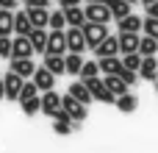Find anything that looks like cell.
I'll return each mask as SVG.
<instances>
[{
    "label": "cell",
    "mask_w": 158,
    "mask_h": 153,
    "mask_svg": "<svg viewBox=\"0 0 158 153\" xmlns=\"http://www.w3.org/2000/svg\"><path fill=\"white\" fill-rule=\"evenodd\" d=\"M44 67H47L56 78H61V75L67 72V67H64V56H44Z\"/></svg>",
    "instance_id": "cell-24"
},
{
    "label": "cell",
    "mask_w": 158,
    "mask_h": 153,
    "mask_svg": "<svg viewBox=\"0 0 158 153\" xmlns=\"http://www.w3.org/2000/svg\"><path fill=\"white\" fill-rule=\"evenodd\" d=\"M22 84H25V78H19L17 72H6L3 75V86H6V100H17L19 98V89H22Z\"/></svg>",
    "instance_id": "cell-8"
},
{
    "label": "cell",
    "mask_w": 158,
    "mask_h": 153,
    "mask_svg": "<svg viewBox=\"0 0 158 153\" xmlns=\"http://www.w3.org/2000/svg\"><path fill=\"white\" fill-rule=\"evenodd\" d=\"M28 39H31L33 53H44L47 50V28H31Z\"/></svg>",
    "instance_id": "cell-15"
},
{
    "label": "cell",
    "mask_w": 158,
    "mask_h": 153,
    "mask_svg": "<svg viewBox=\"0 0 158 153\" xmlns=\"http://www.w3.org/2000/svg\"><path fill=\"white\" fill-rule=\"evenodd\" d=\"M67 95H72V98H75L78 103H83V106H89V103H92V92L86 89V84H83V81H75V84L67 89Z\"/></svg>",
    "instance_id": "cell-19"
},
{
    "label": "cell",
    "mask_w": 158,
    "mask_h": 153,
    "mask_svg": "<svg viewBox=\"0 0 158 153\" xmlns=\"http://www.w3.org/2000/svg\"><path fill=\"white\" fill-rule=\"evenodd\" d=\"M61 11H64V20H67L69 28H81V25L86 22V17H83V6H69V8H61Z\"/></svg>",
    "instance_id": "cell-18"
},
{
    "label": "cell",
    "mask_w": 158,
    "mask_h": 153,
    "mask_svg": "<svg viewBox=\"0 0 158 153\" xmlns=\"http://www.w3.org/2000/svg\"><path fill=\"white\" fill-rule=\"evenodd\" d=\"M119 22V33H142V17L139 14H128V17H122V20H117Z\"/></svg>",
    "instance_id": "cell-14"
},
{
    "label": "cell",
    "mask_w": 158,
    "mask_h": 153,
    "mask_svg": "<svg viewBox=\"0 0 158 153\" xmlns=\"http://www.w3.org/2000/svg\"><path fill=\"white\" fill-rule=\"evenodd\" d=\"M25 14H28L33 28H47V22H50V11L47 8H28L25 6Z\"/></svg>",
    "instance_id": "cell-17"
},
{
    "label": "cell",
    "mask_w": 158,
    "mask_h": 153,
    "mask_svg": "<svg viewBox=\"0 0 158 153\" xmlns=\"http://www.w3.org/2000/svg\"><path fill=\"white\" fill-rule=\"evenodd\" d=\"M125 3H131V6H133V3H139V0H125Z\"/></svg>",
    "instance_id": "cell-45"
},
{
    "label": "cell",
    "mask_w": 158,
    "mask_h": 153,
    "mask_svg": "<svg viewBox=\"0 0 158 153\" xmlns=\"http://www.w3.org/2000/svg\"><path fill=\"white\" fill-rule=\"evenodd\" d=\"M117 39H119V56H128V53H136L139 50L142 33H117Z\"/></svg>",
    "instance_id": "cell-12"
},
{
    "label": "cell",
    "mask_w": 158,
    "mask_h": 153,
    "mask_svg": "<svg viewBox=\"0 0 158 153\" xmlns=\"http://www.w3.org/2000/svg\"><path fill=\"white\" fill-rule=\"evenodd\" d=\"M136 53H139V56H156V53H158V42L153 39V36H142Z\"/></svg>",
    "instance_id": "cell-28"
},
{
    "label": "cell",
    "mask_w": 158,
    "mask_h": 153,
    "mask_svg": "<svg viewBox=\"0 0 158 153\" xmlns=\"http://www.w3.org/2000/svg\"><path fill=\"white\" fill-rule=\"evenodd\" d=\"M89 92H92V100H97V103H117V98L108 92V86H106L103 81H100L97 86H92Z\"/></svg>",
    "instance_id": "cell-23"
},
{
    "label": "cell",
    "mask_w": 158,
    "mask_h": 153,
    "mask_svg": "<svg viewBox=\"0 0 158 153\" xmlns=\"http://www.w3.org/2000/svg\"><path fill=\"white\" fill-rule=\"evenodd\" d=\"M31 81L36 84V89H39V92H50V89L56 86V75H53L44 64H42V67H36V72L31 75Z\"/></svg>",
    "instance_id": "cell-5"
},
{
    "label": "cell",
    "mask_w": 158,
    "mask_h": 153,
    "mask_svg": "<svg viewBox=\"0 0 158 153\" xmlns=\"http://www.w3.org/2000/svg\"><path fill=\"white\" fill-rule=\"evenodd\" d=\"M0 100H6V86H3V75H0Z\"/></svg>",
    "instance_id": "cell-42"
},
{
    "label": "cell",
    "mask_w": 158,
    "mask_h": 153,
    "mask_svg": "<svg viewBox=\"0 0 158 153\" xmlns=\"http://www.w3.org/2000/svg\"><path fill=\"white\" fill-rule=\"evenodd\" d=\"M147 17H156V20H158V0L147 6Z\"/></svg>",
    "instance_id": "cell-39"
},
{
    "label": "cell",
    "mask_w": 158,
    "mask_h": 153,
    "mask_svg": "<svg viewBox=\"0 0 158 153\" xmlns=\"http://www.w3.org/2000/svg\"><path fill=\"white\" fill-rule=\"evenodd\" d=\"M50 3H53V0H25L28 8H47Z\"/></svg>",
    "instance_id": "cell-38"
},
{
    "label": "cell",
    "mask_w": 158,
    "mask_h": 153,
    "mask_svg": "<svg viewBox=\"0 0 158 153\" xmlns=\"http://www.w3.org/2000/svg\"><path fill=\"white\" fill-rule=\"evenodd\" d=\"M86 3H108V0H86Z\"/></svg>",
    "instance_id": "cell-44"
},
{
    "label": "cell",
    "mask_w": 158,
    "mask_h": 153,
    "mask_svg": "<svg viewBox=\"0 0 158 153\" xmlns=\"http://www.w3.org/2000/svg\"><path fill=\"white\" fill-rule=\"evenodd\" d=\"M64 31H47V50H44V56H64L67 53V36H64Z\"/></svg>",
    "instance_id": "cell-3"
},
{
    "label": "cell",
    "mask_w": 158,
    "mask_h": 153,
    "mask_svg": "<svg viewBox=\"0 0 158 153\" xmlns=\"http://www.w3.org/2000/svg\"><path fill=\"white\" fill-rule=\"evenodd\" d=\"M122 67L139 72V67H142V56H139V53H128V56H122Z\"/></svg>",
    "instance_id": "cell-31"
},
{
    "label": "cell",
    "mask_w": 158,
    "mask_h": 153,
    "mask_svg": "<svg viewBox=\"0 0 158 153\" xmlns=\"http://www.w3.org/2000/svg\"><path fill=\"white\" fill-rule=\"evenodd\" d=\"M156 81L158 78V56H142V67H139V81Z\"/></svg>",
    "instance_id": "cell-10"
},
{
    "label": "cell",
    "mask_w": 158,
    "mask_h": 153,
    "mask_svg": "<svg viewBox=\"0 0 158 153\" xmlns=\"http://www.w3.org/2000/svg\"><path fill=\"white\" fill-rule=\"evenodd\" d=\"M117 75H119V78H122V81H125L128 86H133V84L139 81V72H133V70H125V67H122V70H119Z\"/></svg>",
    "instance_id": "cell-36"
},
{
    "label": "cell",
    "mask_w": 158,
    "mask_h": 153,
    "mask_svg": "<svg viewBox=\"0 0 158 153\" xmlns=\"http://www.w3.org/2000/svg\"><path fill=\"white\" fill-rule=\"evenodd\" d=\"M83 17H86V22H100V25H108L114 20L108 3H86L83 6Z\"/></svg>",
    "instance_id": "cell-1"
},
{
    "label": "cell",
    "mask_w": 158,
    "mask_h": 153,
    "mask_svg": "<svg viewBox=\"0 0 158 153\" xmlns=\"http://www.w3.org/2000/svg\"><path fill=\"white\" fill-rule=\"evenodd\" d=\"M67 28V20H64V11H50V22H47V31H64Z\"/></svg>",
    "instance_id": "cell-29"
},
{
    "label": "cell",
    "mask_w": 158,
    "mask_h": 153,
    "mask_svg": "<svg viewBox=\"0 0 158 153\" xmlns=\"http://www.w3.org/2000/svg\"><path fill=\"white\" fill-rule=\"evenodd\" d=\"M31 56H33L31 39L28 36H14L11 39V59H31Z\"/></svg>",
    "instance_id": "cell-9"
},
{
    "label": "cell",
    "mask_w": 158,
    "mask_h": 153,
    "mask_svg": "<svg viewBox=\"0 0 158 153\" xmlns=\"http://www.w3.org/2000/svg\"><path fill=\"white\" fill-rule=\"evenodd\" d=\"M61 109L69 114V120H72V123H83V120H86V114H89V111H86V106H83V103H78L72 95H64V98H61Z\"/></svg>",
    "instance_id": "cell-4"
},
{
    "label": "cell",
    "mask_w": 158,
    "mask_h": 153,
    "mask_svg": "<svg viewBox=\"0 0 158 153\" xmlns=\"http://www.w3.org/2000/svg\"><path fill=\"white\" fill-rule=\"evenodd\" d=\"M39 106H42V109H39L42 114L53 117V114L61 109V95H58V92H53V89H50V92H42V95H39Z\"/></svg>",
    "instance_id": "cell-6"
},
{
    "label": "cell",
    "mask_w": 158,
    "mask_h": 153,
    "mask_svg": "<svg viewBox=\"0 0 158 153\" xmlns=\"http://www.w3.org/2000/svg\"><path fill=\"white\" fill-rule=\"evenodd\" d=\"M61 8H69V6H81V0H58Z\"/></svg>",
    "instance_id": "cell-41"
},
{
    "label": "cell",
    "mask_w": 158,
    "mask_h": 153,
    "mask_svg": "<svg viewBox=\"0 0 158 153\" xmlns=\"http://www.w3.org/2000/svg\"><path fill=\"white\" fill-rule=\"evenodd\" d=\"M19 106H22V111L28 114V117H33V114H39V95L36 98H28V100H19Z\"/></svg>",
    "instance_id": "cell-33"
},
{
    "label": "cell",
    "mask_w": 158,
    "mask_h": 153,
    "mask_svg": "<svg viewBox=\"0 0 158 153\" xmlns=\"http://www.w3.org/2000/svg\"><path fill=\"white\" fill-rule=\"evenodd\" d=\"M31 28H33V25H31L28 14H25V11H17V14H14V33H17V36H28Z\"/></svg>",
    "instance_id": "cell-22"
},
{
    "label": "cell",
    "mask_w": 158,
    "mask_h": 153,
    "mask_svg": "<svg viewBox=\"0 0 158 153\" xmlns=\"http://www.w3.org/2000/svg\"><path fill=\"white\" fill-rule=\"evenodd\" d=\"M103 84L108 86V92H111L114 98H119V95H125V92H128V84H125L119 75H106V78H103Z\"/></svg>",
    "instance_id": "cell-20"
},
{
    "label": "cell",
    "mask_w": 158,
    "mask_h": 153,
    "mask_svg": "<svg viewBox=\"0 0 158 153\" xmlns=\"http://www.w3.org/2000/svg\"><path fill=\"white\" fill-rule=\"evenodd\" d=\"M108 8H111L114 20H122V17L131 14V3H125V0H108Z\"/></svg>",
    "instance_id": "cell-27"
},
{
    "label": "cell",
    "mask_w": 158,
    "mask_h": 153,
    "mask_svg": "<svg viewBox=\"0 0 158 153\" xmlns=\"http://www.w3.org/2000/svg\"><path fill=\"white\" fill-rule=\"evenodd\" d=\"M64 67H67L69 75H78L81 67H83V53H67L64 56Z\"/></svg>",
    "instance_id": "cell-25"
},
{
    "label": "cell",
    "mask_w": 158,
    "mask_h": 153,
    "mask_svg": "<svg viewBox=\"0 0 158 153\" xmlns=\"http://www.w3.org/2000/svg\"><path fill=\"white\" fill-rule=\"evenodd\" d=\"M139 3H144V8H147V6H150V3H156V0H139Z\"/></svg>",
    "instance_id": "cell-43"
},
{
    "label": "cell",
    "mask_w": 158,
    "mask_h": 153,
    "mask_svg": "<svg viewBox=\"0 0 158 153\" xmlns=\"http://www.w3.org/2000/svg\"><path fill=\"white\" fill-rule=\"evenodd\" d=\"M0 8H8V11H14V8H17V0H0Z\"/></svg>",
    "instance_id": "cell-40"
},
{
    "label": "cell",
    "mask_w": 158,
    "mask_h": 153,
    "mask_svg": "<svg viewBox=\"0 0 158 153\" xmlns=\"http://www.w3.org/2000/svg\"><path fill=\"white\" fill-rule=\"evenodd\" d=\"M119 111H125V114H131V111H136L139 109V98L136 95H131V92H125V95H119L117 98V103H114Z\"/></svg>",
    "instance_id": "cell-21"
},
{
    "label": "cell",
    "mask_w": 158,
    "mask_h": 153,
    "mask_svg": "<svg viewBox=\"0 0 158 153\" xmlns=\"http://www.w3.org/2000/svg\"><path fill=\"white\" fill-rule=\"evenodd\" d=\"M142 33H144V36H153L158 42V20L156 17H144V20H142Z\"/></svg>",
    "instance_id": "cell-30"
},
{
    "label": "cell",
    "mask_w": 158,
    "mask_h": 153,
    "mask_svg": "<svg viewBox=\"0 0 158 153\" xmlns=\"http://www.w3.org/2000/svg\"><path fill=\"white\" fill-rule=\"evenodd\" d=\"M97 67L103 75H117L122 70V59L119 56H103V59H97Z\"/></svg>",
    "instance_id": "cell-16"
},
{
    "label": "cell",
    "mask_w": 158,
    "mask_h": 153,
    "mask_svg": "<svg viewBox=\"0 0 158 153\" xmlns=\"http://www.w3.org/2000/svg\"><path fill=\"white\" fill-rule=\"evenodd\" d=\"M0 56L11 59V36H0Z\"/></svg>",
    "instance_id": "cell-37"
},
{
    "label": "cell",
    "mask_w": 158,
    "mask_h": 153,
    "mask_svg": "<svg viewBox=\"0 0 158 153\" xmlns=\"http://www.w3.org/2000/svg\"><path fill=\"white\" fill-rule=\"evenodd\" d=\"M53 131L61 134V137H67V134L72 131V120H64V123H61V120H53Z\"/></svg>",
    "instance_id": "cell-35"
},
{
    "label": "cell",
    "mask_w": 158,
    "mask_h": 153,
    "mask_svg": "<svg viewBox=\"0 0 158 153\" xmlns=\"http://www.w3.org/2000/svg\"><path fill=\"white\" fill-rule=\"evenodd\" d=\"M36 95H39L36 84H33V81H25L22 89H19V98H17V100H28V98H36Z\"/></svg>",
    "instance_id": "cell-34"
},
{
    "label": "cell",
    "mask_w": 158,
    "mask_h": 153,
    "mask_svg": "<svg viewBox=\"0 0 158 153\" xmlns=\"http://www.w3.org/2000/svg\"><path fill=\"white\" fill-rule=\"evenodd\" d=\"M64 36H67V53H83L86 50V39H83L81 28H67Z\"/></svg>",
    "instance_id": "cell-7"
},
{
    "label": "cell",
    "mask_w": 158,
    "mask_h": 153,
    "mask_svg": "<svg viewBox=\"0 0 158 153\" xmlns=\"http://www.w3.org/2000/svg\"><path fill=\"white\" fill-rule=\"evenodd\" d=\"M78 75H81V81H83V78H97V75H100L97 61H83V67H81V72H78Z\"/></svg>",
    "instance_id": "cell-32"
},
{
    "label": "cell",
    "mask_w": 158,
    "mask_h": 153,
    "mask_svg": "<svg viewBox=\"0 0 158 153\" xmlns=\"http://www.w3.org/2000/svg\"><path fill=\"white\" fill-rule=\"evenodd\" d=\"M8 70L17 72L19 78H31V75L36 72V64H33V59H11Z\"/></svg>",
    "instance_id": "cell-13"
},
{
    "label": "cell",
    "mask_w": 158,
    "mask_h": 153,
    "mask_svg": "<svg viewBox=\"0 0 158 153\" xmlns=\"http://www.w3.org/2000/svg\"><path fill=\"white\" fill-rule=\"evenodd\" d=\"M14 33V11L0 8V36H11Z\"/></svg>",
    "instance_id": "cell-26"
},
{
    "label": "cell",
    "mask_w": 158,
    "mask_h": 153,
    "mask_svg": "<svg viewBox=\"0 0 158 153\" xmlns=\"http://www.w3.org/2000/svg\"><path fill=\"white\" fill-rule=\"evenodd\" d=\"M94 56H97V59H103V56H119V39H117L114 33H108V36L94 47Z\"/></svg>",
    "instance_id": "cell-11"
},
{
    "label": "cell",
    "mask_w": 158,
    "mask_h": 153,
    "mask_svg": "<svg viewBox=\"0 0 158 153\" xmlns=\"http://www.w3.org/2000/svg\"><path fill=\"white\" fill-rule=\"evenodd\" d=\"M81 31H83L86 47H97V45L108 36V25H100V22H83V25H81Z\"/></svg>",
    "instance_id": "cell-2"
}]
</instances>
